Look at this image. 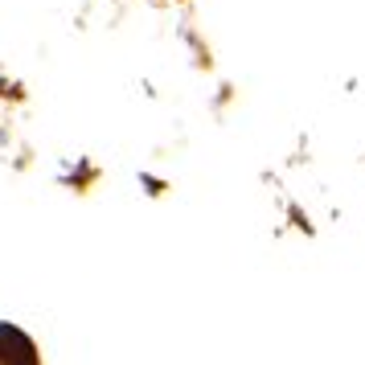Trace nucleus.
Wrapping results in <instances>:
<instances>
[{
    "mask_svg": "<svg viewBox=\"0 0 365 365\" xmlns=\"http://www.w3.org/2000/svg\"><path fill=\"white\" fill-rule=\"evenodd\" d=\"M0 361H37L34 353V341L29 336H21L17 329H9V324H0Z\"/></svg>",
    "mask_w": 365,
    "mask_h": 365,
    "instance_id": "1",
    "label": "nucleus"
}]
</instances>
